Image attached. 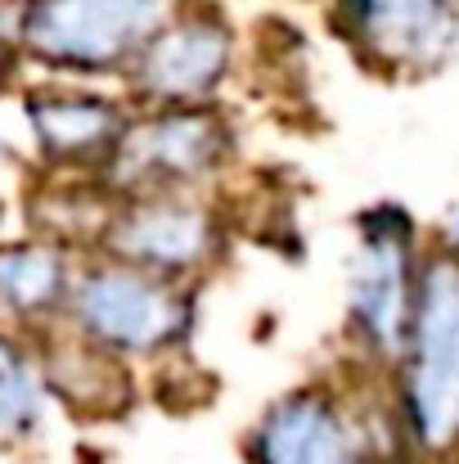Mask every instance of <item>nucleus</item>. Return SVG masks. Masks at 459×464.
<instances>
[{
    "label": "nucleus",
    "mask_w": 459,
    "mask_h": 464,
    "mask_svg": "<svg viewBox=\"0 0 459 464\" xmlns=\"http://www.w3.org/2000/svg\"><path fill=\"white\" fill-rule=\"evenodd\" d=\"M397 420L419 460H459V262L424 257L406 352L397 361Z\"/></svg>",
    "instance_id": "f257e3e1"
},
{
    "label": "nucleus",
    "mask_w": 459,
    "mask_h": 464,
    "mask_svg": "<svg viewBox=\"0 0 459 464\" xmlns=\"http://www.w3.org/2000/svg\"><path fill=\"white\" fill-rule=\"evenodd\" d=\"M68 315L77 338L113 361L162 356L189 329V294L176 280L149 276L127 262H95L72 280Z\"/></svg>",
    "instance_id": "f03ea898"
},
{
    "label": "nucleus",
    "mask_w": 459,
    "mask_h": 464,
    "mask_svg": "<svg viewBox=\"0 0 459 464\" xmlns=\"http://www.w3.org/2000/svg\"><path fill=\"white\" fill-rule=\"evenodd\" d=\"M167 23L171 0H27L18 41L54 68L109 72L131 68Z\"/></svg>",
    "instance_id": "7ed1b4c3"
},
{
    "label": "nucleus",
    "mask_w": 459,
    "mask_h": 464,
    "mask_svg": "<svg viewBox=\"0 0 459 464\" xmlns=\"http://www.w3.org/2000/svg\"><path fill=\"white\" fill-rule=\"evenodd\" d=\"M419 276H424V257L410 221L392 208L369 212L360 221V239L347 266V311H351L356 343L392 370L410 338Z\"/></svg>",
    "instance_id": "20e7f679"
},
{
    "label": "nucleus",
    "mask_w": 459,
    "mask_h": 464,
    "mask_svg": "<svg viewBox=\"0 0 459 464\" xmlns=\"http://www.w3.org/2000/svg\"><path fill=\"white\" fill-rule=\"evenodd\" d=\"M230 154V131L207 109H158L145 122H131L118 158L109 162L113 180L140 194H194Z\"/></svg>",
    "instance_id": "39448f33"
},
{
    "label": "nucleus",
    "mask_w": 459,
    "mask_h": 464,
    "mask_svg": "<svg viewBox=\"0 0 459 464\" xmlns=\"http://www.w3.org/2000/svg\"><path fill=\"white\" fill-rule=\"evenodd\" d=\"M113 262L185 285L221 248V221L198 194H140L104 226Z\"/></svg>",
    "instance_id": "423d86ee"
},
{
    "label": "nucleus",
    "mask_w": 459,
    "mask_h": 464,
    "mask_svg": "<svg viewBox=\"0 0 459 464\" xmlns=\"http://www.w3.org/2000/svg\"><path fill=\"white\" fill-rule=\"evenodd\" d=\"M338 27L383 72L419 77L459 45V0H338Z\"/></svg>",
    "instance_id": "0eeeda50"
},
{
    "label": "nucleus",
    "mask_w": 459,
    "mask_h": 464,
    "mask_svg": "<svg viewBox=\"0 0 459 464\" xmlns=\"http://www.w3.org/2000/svg\"><path fill=\"white\" fill-rule=\"evenodd\" d=\"M234 59V36L212 9L171 14V23L131 63L136 95L158 109H203V100L225 82Z\"/></svg>",
    "instance_id": "6e6552de"
},
{
    "label": "nucleus",
    "mask_w": 459,
    "mask_h": 464,
    "mask_svg": "<svg viewBox=\"0 0 459 464\" xmlns=\"http://www.w3.org/2000/svg\"><path fill=\"white\" fill-rule=\"evenodd\" d=\"M253 464H387L356 415L324 388L280 397L248 438Z\"/></svg>",
    "instance_id": "1a4fd4ad"
},
{
    "label": "nucleus",
    "mask_w": 459,
    "mask_h": 464,
    "mask_svg": "<svg viewBox=\"0 0 459 464\" xmlns=\"http://www.w3.org/2000/svg\"><path fill=\"white\" fill-rule=\"evenodd\" d=\"M41 154L54 162H113L131 118L100 95H36L27 104Z\"/></svg>",
    "instance_id": "9d476101"
},
{
    "label": "nucleus",
    "mask_w": 459,
    "mask_h": 464,
    "mask_svg": "<svg viewBox=\"0 0 459 464\" xmlns=\"http://www.w3.org/2000/svg\"><path fill=\"white\" fill-rule=\"evenodd\" d=\"M72 298V271L54 244L0 248V307L18 320H45Z\"/></svg>",
    "instance_id": "9b49d317"
},
{
    "label": "nucleus",
    "mask_w": 459,
    "mask_h": 464,
    "mask_svg": "<svg viewBox=\"0 0 459 464\" xmlns=\"http://www.w3.org/2000/svg\"><path fill=\"white\" fill-rule=\"evenodd\" d=\"M45 420V388L27 352L0 334V447L27 442Z\"/></svg>",
    "instance_id": "f8f14e48"
},
{
    "label": "nucleus",
    "mask_w": 459,
    "mask_h": 464,
    "mask_svg": "<svg viewBox=\"0 0 459 464\" xmlns=\"http://www.w3.org/2000/svg\"><path fill=\"white\" fill-rule=\"evenodd\" d=\"M437 248H442L446 257H455V262H459V203H455V212L446 217V226H442V239H437Z\"/></svg>",
    "instance_id": "ddd939ff"
}]
</instances>
